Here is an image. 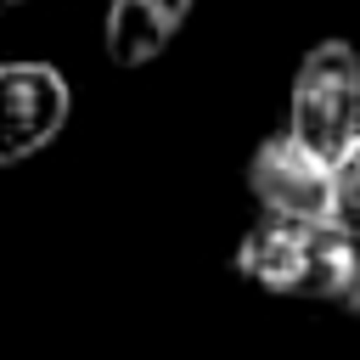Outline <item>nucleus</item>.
Here are the masks:
<instances>
[{
  "label": "nucleus",
  "mask_w": 360,
  "mask_h": 360,
  "mask_svg": "<svg viewBox=\"0 0 360 360\" xmlns=\"http://www.w3.org/2000/svg\"><path fill=\"white\" fill-rule=\"evenodd\" d=\"M248 191L264 214L292 219H338V158L315 152L304 135H264L248 158Z\"/></svg>",
  "instance_id": "nucleus-3"
},
{
  "label": "nucleus",
  "mask_w": 360,
  "mask_h": 360,
  "mask_svg": "<svg viewBox=\"0 0 360 360\" xmlns=\"http://www.w3.org/2000/svg\"><path fill=\"white\" fill-rule=\"evenodd\" d=\"M338 304H343V309H349V315H354V321H360V270H354V281H349V292H343V298H338Z\"/></svg>",
  "instance_id": "nucleus-7"
},
{
  "label": "nucleus",
  "mask_w": 360,
  "mask_h": 360,
  "mask_svg": "<svg viewBox=\"0 0 360 360\" xmlns=\"http://www.w3.org/2000/svg\"><path fill=\"white\" fill-rule=\"evenodd\" d=\"M191 6L197 0H112L107 22H101L112 68H146V62H158L169 51V39L186 28Z\"/></svg>",
  "instance_id": "nucleus-5"
},
{
  "label": "nucleus",
  "mask_w": 360,
  "mask_h": 360,
  "mask_svg": "<svg viewBox=\"0 0 360 360\" xmlns=\"http://www.w3.org/2000/svg\"><path fill=\"white\" fill-rule=\"evenodd\" d=\"M287 129L326 158L360 135V51L349 39H321L304 51L287 96Z\"/></svg>",
  "instance_id": "nucleus-2"
},
{
  "label": "nucleus",
  "mask_w": 360,
  "mask_h": 360,
  "mask_svg": "<svg viewBox=\"0 0 360 360\" xmlns=\"http://www.w3.org/2000/svg\"><path fill=\"white\" fill-rule=\"evenodd\" d=\"M338 225L360 242V135L338 152Z\"/></svg>",
  "instance_id": "nucleus-6"
},
{
  "label": "nucleus",
  "mask_w": 360,
  "mask_h": 360,
  "mask_svg": "<svg viewBox=\"0 0 360 360\" xmlns=\"http://www.w3.org/2000/svg\"><path fill=\"white\" fill-rule=\"evenodd\" d=\"M236 276L276 292V298H309V304H338L360 270L354 236L338 219H292V214H270L264 225H253L236 253H231Z\"/></svg>",
  "instance_id": "nucleus-1"
},
{
  "label": "nucleus",
  "mask_w": 360,
  "mask_h": 360,
  "mask_svg": "<svg viewBox=\"0 0 360 360\" xmlns=\"http://www.w3.org/2000/svg\"><path fill=\"white\" fill-rule=\"evenodd\" d=\"M73 112V90L51 62H0V169L39 158Z\"/></svg>",
  "instance_id": "nucleus-4"
},
{
  "label": "nucleus",
  "mask_w": 360,
  "mask_h": 360,
  "mask_svg": "<svg viewBox=\"0 0 360 360\" xmlns=\"http://www.w3.org/2000/svg\"><path fill=\"white\" fill-rule=\"evenodd\" d=\"M11 6H28V0H0V11H11Z\"/></svg>",
  "instance_id": "nucleus-8"
}]
</instances>
